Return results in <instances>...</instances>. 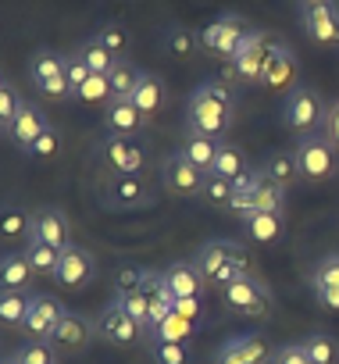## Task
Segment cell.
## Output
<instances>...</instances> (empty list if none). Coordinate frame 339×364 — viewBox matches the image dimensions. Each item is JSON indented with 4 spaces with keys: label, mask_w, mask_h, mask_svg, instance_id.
Instances as JSON below:
<instances>
[{
    "label": "cell",
    "mask_w": 339,
    "mask_h": 364,
    "mask_svg": "<svg viewBox=\"0 0 339 364\" xmlns=\"http://www.w3.org/2000/svg\"><path fill=\"white\" fill-rule=\"evenodd\" d=\"M300 11V26L307 33V40L321 43V47H335L339 43V4H318V8H296Z\"/></svg>",
    "instance_id": "obj_16"
},
{
    "label": "cell",
    "mask_w": 339,
    "mask_h": 364,
    "mask_svg": "<svg viewBox=\"0 0 339 364\" xmlns=\"http://www.w3.org/2000/svg\"><path fill=\"white\" fill-rule=\"evenodd\" d=\"M311 282H328V286H339V254H325V257L314 264Z\"/></svg>",
    "instance_id": "obj_49"
},
{
    "label": "cell",
    "mask_w": 339,
    "mask_h": 364,
    "mask_svg": "<svg viewBox=\"0 0 339 364\" xmlns=\"http://www.w3.org/2000/svg\"><path fill=\"white\" fill-rule=\"evenodd\" d=\"M157 175H161V186L176 197H204V186H208V171L197 168L193 161L183 157V150L161 157L157 164Z\"/></svg>",
    "instance_id": "obj_8"
},
{
    "label": "cell",
    "mask_w": 339,
    "mask_h": 364,
    "mask_svg": "<svg viewBox=\"0 0 339 364\" xmlns=\"http://www.w3.org/2000/svg\"><path fill=\"white\" fill-rule=\"evenodd\" d=\"M93 275H97L93 254H90L86 247H79V243H68V247L61 250V264H58V272H54V282H58L61 289H68V293H79V289H86V286L93 282Z\"/></svg>",
    "instance_id": "obj_12"
},
{
    "label": "cell",
    "mask_w": 339,
    "mask_h": 364,
    "mask_svg": "<svg viewBox=\"0 0 339 364\" xmlns=\"http://www.w3.org/2000/svg\"><path fill=\"white\" fill-rule=\"evenodd\" d=\"M29 79H33V86L65 79V54H58V50H50V47L33 50V54H29Z\"/></svg>",
    "instance_id": "obj_28"
},
{
    "label": "cell",
    "mask_w": 339,
    "mask_h": 364,
    "mask_svg": "<svg viewBox=\"0 0 339 364\" xmlns=\"http://www.w3.org/2000/svg\"><path fill=\"white\" fill-rule=\"evenodd\" d=\"M296 161H300V175L307 182H325L339 175V146L325 136V132H311L296 139Z\"/></svg>",
    "instance_id": "obj_6"
},
{
    "label": "cell",
    "mask_w": 339,
    "mask_h": 364,
    "mask_svg": "<svg viewBox=\"0 0 339 364\" xmlns=\"http://www.w3.org/2000/svg\"><path fill=\"white\" fill-rule=\"evenodd\" d=\"M132 104H136L146 118H154L157 111H164V104H168V86H164V79L154 75V72H143V79H139V86H136V93H132Z\"/></svg>",
    "instance_id": "obj_26"
},
{
    "label": "cell",
    "mask_w": 339,
    "mask_h": 364,
    "mask_svg": "<svg viewBox=\"0 0 339 364\" xmlns=\"http://www.w3.org/2000/svg\"><path fill=\"white\" fill-rule=\"evenodd\" d=\"M197 332H200L197 321H190V318H183L179 311H172V314H168V318L150 332V336H154V339H168V343H190ZM150 336H146V339H150Z\"/></svg>",
    "instance_id": "obj_34"
},
{
    "label": "cell",
    "mask_w": 339,
    "mask_h": 364,
    "mask_svg": "<svg viewBox=\"0 0 339 364\" xmlns=\"http://www.w3.org/2000/svg\"><path fill=\"white\" fill-rule=\"evenodd\" d=\"M58 150H61V132H58V129L50 125V129H47V132H43V136H40V139H36V143L29 146V157L50 161V157H54Z\"/></svg>",
    "instance_id": "obj_48"
},
{
    "label": "cell",
    "mask_w": 339,
    "mask_h": 364,
    "mask_svg": "<svg viewBox=\"0 0 339 364\" xmlns=\"http://www.w3.org/2000/svg\"><path fill=\"white\" fill-rule=\"evenodd\" d=\"M146 353L154 364H190V343H168V339H146Z\"/></svg>",
    "instance_id": "obj_37"
},
{
    "label": "cell",
    "mask_w": 339,
    "mask_h": 364,
    "mask_svg": "<svg viewBox=\"0 0 339 364\" xmlns=\"http://www.w3.org/2000/svg\"><path fill=\"white\" fill-rule=\"evenodd\" d=\"M268 47H271V36L264 29H250V36L243 40L240 54L225 65V79L229 82H240V86H261Z\"/></svg>",
    "instance_id": "obj_7"
},
{
    "label": "cell",
    "mask_w": 339,
    "mask_h": 364,
    "mask_svg": "<svg viewBox=\"0 0 339 364\" xmlns=\"http://www.w3.org/2000/svg\"><path fill=\"white\" fill-rule=\"evenodd\" d=\"M257 211H268V215H286V190L279 186V182H271L261 168H257V182L250 190V215ZM247 215V218H250Z\"/></svg>",
    "instance_id": "obj_23"
},
{
    "label": "cell",
    "mask_w": 339,
    "mask_h": 364,
    "mask_svg": "<svg viewBox=\"0 0 339 364\" xmlns=\"http://www.w3.org/2000/svg\"><path fill=\"white\" fill-rule=\"evenodd\" d=\"M93 157L104 164L107 175H146V168H150V150L136 136L104 132L93 146Z\"/></svg>",
    "instance_id": "obj_4"
},
{
    "label": "cell",
    "mask_w": 339,
    "mask_h": 364,
    "mask_svg": "<svg viewBox=\"0 0 339 364\" xmlns=\"http://www.w3.org/2000/svg\"><path fill=\"white\" fill-rule=\"evenodd\" d=\"M15 357H18L22 364H58V350H54L47 339H26V343L15 350Z\"/></svg>",
    "instance_id": "obj_41"
},
{
    "label": "cell",
    "mask_w": 339,
    "mask_h": 364,
    "mask_svg": "<svg viewBox=\"0 0 339 364\" xmlns=\"http://www.w3.org/2000/svg\"><path fill=\"white\" fill-rule=\"evenodd\" d=\"M303 346V353L314 364H339V339L328 332H307L303 339H296Z\"/></svg>",
    "instance_id": "obj_32"
},
{
    "label": "cell",
    "mask_w": 339,
    "mask_h": 364,
    "mask_svg": "<svg viewBox=\"0 0 339 364\" xmlns=\"http://www.w3.org/2000/svg\"><path fill=\"white\" fill-rule=\"evenodd\" d=\"M26 254H29V264L36 268V275H50V279H54V272H58V264H61V250H58V247L40 243V240H29V243H26Z\"/></svg>",
    "instance_id": "obj_38"
},
{
    "label": "cell",
    "mask_w": 339,
    "mask_h": 364,
    "mask_svg": "<svg viewBox=\"0 0 339 364\" xmlns=\"http://www.w3.org/2000/svg\"><path fill=\"white\" fill-rule=\"evenodd\" d=\"M193 261H197L200 275L208 279V286H215L218 293L229 282H236L240 275H250L254 272L250 254L240 243H232V240H208V243H200L197 254H193Z\"/></svg>",
    "instance_id": "obj_1"
},
{
    "label": "cell",
    "mask_w": 339,
    "mask_h": 364,
    "mask_svg": "<svg viewBox=\"0 0 339 364\" xmlns=\"http://www.w3.org/2000/svg\"><path fill=\"white\" fill-rule=\"evenodd\" d=\"M26 107V100H22V93H18V86L11 82V79H4L0 82V129H11V122L18 118V111Z\"/></svg>",
    "instance_id": "obj_40"
},
{
    "label": "cell",
    "mask_w": 339,
    "mask_h": 364,
    "mask_svg": "<svg viewBox=\"0 0 339 364\" xmlns=\"http://www.w3.org/2000/svg\"><path fill=\"white\" fill-rule=\"evenodd\" d=\"M247 36H250V22L243 15H236V11H225V15H218L215 22H208L200 29V47L211 58H218V61L229 65L240 54V47H243Z\"/></svg>",
    "instance_id": "obj_5"
},
{
    "label": "cell",
    "mask_w": 339,
    "mask_h": 364,
    "mask_svg": "<svg viewBox=\"0 0 339 364\" xmlns=\"http://www.w3.org/2000/svg\"><path fill=\"white\" fill-rule=\"evenodd\" d=\"M314 289V300L325 307V311H339V286H328V282H311Z\"/></svg>",
    "instance_id": "obj_52"
},
{
    "label": "cell",
    "mask_w": 339,
    "mask_h": 364,
    "mask_svg": "<svg viewBox=\"0 0 339 364\" xmlns=\"http://www.w3.org/2000/svg\"><path fill=\"white\" fill-rule=\"evenodd\" d=\"M29 240H40V243H50V247L65 250L72 243V225H68V218L58 208H36L33 211V232H29Z\"/></svg>",
    "instance_id": "obj_19"
},
{
    "label": "cell",
    "mask_w": 339,
    "mask_h": 364,
    "mask_svg": "<svg viewBox=\"0 0 339 364\" xmlns=\"http://www.w3.org/2000/svg\"><path fill=\"white\" fill-rule=\"evenodd\" d=\"M164 279H168V289L176 293V300L179 296H204V289H208V279L200 275V268H197L193 257L172 261V264L164 268Z\"/></svg>",
    "instance_id": "obj_21"
},
{
    "label": "cell",
    "mask_w": 339,
    "mask_h": 364,
    "mask_svg": "<svg viewBox=\"0 0 339 364\" xmlns=\"http://www.w3.org/2000/svg\"><path fill=\"white\" fill-rule=\"evenodd\" d=\"M139 79H143V68H136L129 58H122V61L111 68V75H107V82H111V100H132Z\"/></svg>",
    "instance_id": "obj_31"
},
{
    "label": "cell",
    "mask_w": 339,
    "mask_h": 364,
    "mask_svg": "<svg viewBox=\"0 0 339 364\" xmlns=\"http://www.w3.org/2000/svg\"><path fill=\"white\" fill-rule=\"evenodd\" d=\"M318 4H332V0H296V8H318Z\"/></svg>",
    "instance_id": "obj_54"
},
{
    "label": "cell",
    "mask_w": 339,
    "mask_h": 364,
    "mask_svg": "<svg viewBox=\"0 0 339 364\" xmlns=\"http://www.w3.org/2000/svg\"><path fill=\"white\" fill-rule=\"evenodd\" d=\"M50 129V118H47V111L40 107V104H33V100H26V107L18 111V118L11 122V129L4 132L8 139H11V146H18L22 154H29V146L43 136Z\"/></svg>",
    "instance_id": "obj_17"
},
{
    "label": "cell",
    "mask_w": 339,
    "mask_h": 364,
    "mask_svg": "<svg viewBox=\"0 0 339 364\" xmlns=\"http://www.w3.org/2000/svg\"><path fill=\"white\" fill-rule=\"evenodd\" d=\"M176 311L197 325H204V296H179L176 300Z\"/></svg>",
    "instance_id": "obj_51"
},
{
    "label": "cell",
    "mask_w": 339,
    "mask_h": 364,
    "mask_svg": "<svg viewBox=\"0 0 339 364\" xmlns=\"http://www.w3.org/2000/svg\"><path fill=\"white\" fill-rule=\"evenodd\" d=\"M0 364H22V360H18V357L11 353V357H4V360H0Z\"/></svg>",
    "instance_id": "obj_55"
},
{
    "label": "cell",
    "mask_w": 339,
    "mask_h": 364,
    "mask_svg": "<svg viewBox=\"0 0 339 364\" xmlns=\"http://www.w3.org/2000/svg\"><path fill=\"white\" fill-rule=\"evenodd\" d=\"M143 275H146V268H139V264H122V268L114 272V296L139 293V289H143Z\"/></svg>",
    "instance_id": "obj_43"
},
{
    "label": "cell",
    "mask_w": 339,
    "mask_h": 364,
    "mask_svg": "<svg viewBox=\"0 0 339 364\" xmlns=\"http://www.w3.org/2000/svg\"><path fill=\"white\" fill-rule=\"evenodd\" d=\"M114 300H118V304H122V307H125V311H129V314L150 332V296H146L143 289H139V293H129V296H114Z\"/></svg>",
    "instance_id": "obj_46"
},
{
    "label": "cell",
    "mask_w": 339,
    "mask_h": 364,
    "mask_svg": "<svg viewBox=\"0 0 339 364\" xmlns=\"http://www.w3.org/2000/svg\"><path fill=\"white\" fill-rule=\"evenodd\" d=\"M150 125V118L132 104V100H111L104 107V132H114V136H136Z\"/></svg>",
    "instance_id": "obj_20"
},
{
    "label": "cell",
    "mask_w": 339,
    "mask_h": 364,
    "mask_svg": "<svg viewBox=\"0 0 339 364\" xmlns=\"http://www.w3.org/2000/svg\"><path fill=\"white\" fill-rule=\"evenodd\" d=\"M222 300H225V307H232V311H240L247 318H264L271 311V289L254 272L250 275H240L236 282H229L222 289Z\"/></svg>",
    "instance_id": "obj_11"
},
{
    "label": "cell",
    "mask_w": 339,
    "mask_h": 364,
    "mask_svg": "<svg viewBox=\"0 0 339 364\" xmlns=\"http://www.w3.org/2000/svg\"><path fill=\"white\" fill-rule=\"evenodd\" d=\"M321 132L339 146V100H332V104H328V114H325V129H321Z\"/></svg>",
    "instance_id": "obj_53"
},
{
    "label": "cell",
    "mask_w": 339,
    "mask_h": 364,
    "mask_svg": "<svg viewBox=\"0 0 339 364\" xmlns=\"http://www.w3.org/2000/svg\"><path fill=\"white\" fill-rule=\"evenodd\" d=\"M275 350L261 343V336H232L218 346L215 364H271Z\"/></svg>",
    "instance_id": "obj_18"
},
{
    "label": "cell",
    "mask_w": 339,
    "mask_h": 364,
    "mask_svg": "<svg viewBox=\"0 0 339 364\" xmlns=\"http://www.w3.org/2000/svg\"><path fill=\"white\" fill-rule=\"evenodd\" d=\"M61 318H65V304L54 293H33V304H29V314H26L22 332L29 339H50Z\"/></svg>",
    "instance_id": "obj_15"
},
{
    "label": "cell",
    "mask_w": 339,
    "mask_h": 364,
    "mask_svg": "<svg viewBox=\"0 0 339 364\" xmlns=\"http://www.w3.org/2000/svg\"><path fill=\"white\" fill-rule=\"evenodd\" d=\"M261 171H264V175H268L271 182H279L282 190L296 186V182L303 178V175H300V161H296V150H271V154L264 157Z\"/></svg>",
    "instance_id": "obj_25"
},
{
    "label": "cell",
    "mask_w": 339,
    "mask_h": 364,
    "mask_svg": "<svg viewBox=\"0 0 339 364\" xmlns=\"http://www.w3.org/2000/svg\"><path fill=\"white\" fill-rule=\"evenodd\" d=\"M93 40L104 47V50H111L118 61L122 58H129V47H132V36H129V29L122 26V22H104V26H97V33H93Z\"/></svg>",
    "instance_id": "obj_36"
},
{
    "label": "cell",
    "mask_w": 339,
    "mask_h": 364,
    "mask_svg": "<svg viewBox=\"0 0 339 364\" xmlns=\"http://www.w3.org/2000/svg\"><path fill=\"white\" fill-rule=\"evenodd\" d=\"M200 90H204L208 97H215L218 104L236 107V82H229V79H204V82H200Z\"/></svg>",
    "instance_id": "obj_47"
},
{
    "label": "cell",
    "mask_w": 339,
    "mask_h": 364,
    "mask_svg": "<svg viewBox=\"0 0 339 364\" xmlns=\"http://www.w3.org/2000/svg\"><path fill=\"white\" fill-rule=\"evenodd\" d=\"M286 232V215H268V211H257L250 218H243V236L254 240V243H279Z\"/></svg>",
    "instance_id": "obj_27"
},
{
    "label": "cell",
    "mask_w": 339,
    "mask_h": 364,
    "mask_svg": "<svg viewBox=\"0 0 339 364\" xmlns=\"http://www.w3.org/2000/svg\"><path fill=\"white\" fill-rule=\"evenodd\" d=\"M282 125L296 136H311V132H321L325 129V114H328V104L321 100V93L307 82H296L289 93H282Z\"/></svg>",
    "instance_id": "obj_3"
},
{
    "label": "cell",
    "mask_w": 339,
    "mask_h": 364,
    "mask_svg": "<svg viewBox=\"0 0 339 364\" xmlns=\"http://www.w3.org/2000/svg\"><path fill=\"white\" fill-rule=\"evenodd\" d=\"M218 146H222V139L204 136V132H193V129H186V136H183V143H179L183 157L193 161L197 168H204L208 175H211V168H215V161H218Z\"/></svg>",
    "instance_id": "obj_24"
},
{
    "label": "cell",
    "mask_w": 339,
    "mask_h": 364,
    "mask_svg": "<svg viewBox=\"0 0 339 364\" xmlns=\"http://www.w3.org/2000/svg\"><path fill=\"white\" fill-rule=\"evenodd\" d=\"M75 100L107 107V104H111V82H107V75H90V82H86V86L75 93Z\"/></svg>",
    "instance_id": "obj_45"
},
{
    "label": "cell",
    "mask_w": 339,
    "mask_h": 364,
    "mask_svg": "<svg viewBox=\"0 0 339 364\" xmlns=\"http://www.w3.org/2000/svg\"><path fill=\"white\" fill-rule=\"evenodd\" d=\"M29 304H33V293L26 289H0V321H4V328H22Z\"/></svg>",
    "instance_id": "obj_30"
},
{
    "label": "cell",
    "mask_w": 339,
    "mask_h": 364,
    "mask_svg": "<svg viewBox=\"0 0 339 364\" xmlns=\"http://www.w3.org/2000/svg\"><path fill=\"white\" fill-rule=\"evenodd\" d=\"M161 43H164V54L168 58H193V54L204 50L200 47V33L190 29V26H168Z\"/></svg>",
    "instance_id": "obj_29"
},
{
    "label": "cell",
    "mask_w": 339,
    "mask_h": 364,
    "mask_svg": "<svg viewBox=\"0 0 339 364\" xmlns=\"http://www.w3.org/2000/svg\"><path fill=\"white\" fill-rule=\"evenodd\" d=\"M243 171H250V164H247V154H243L236 143L222 139V146H218V161H215L211 175H222V178H232V182H236Z\"/></svg>",
    "instance_id": "obj_35"
},
{
    "label": "cell",
    "mask_w": 339,
    "mask_h": 364,
    "mask_svg": "<svg viewBox=\"0 0 339 364\" xmlns=\"http://www.w3.org/2000/svg\"><path fill=\"white\" fill-rule=\"evenodd\" d=\"M33 279H36V268L29 264L26 250H8L0 257V289H26L29 293Z\"/></svg>",
    "instance_id": "obj_22"
},
{
    "label": "cell",
    "mask_w": 339,
    "mask_h": 364,
    "mask_svg": "<svg viewBox=\"0 0 339 364\" xmlns=\"http://www.w3.org/2000/svg\"><path fill=\"white\" fill-rule=\"evenodd\" d=\"M93 336H97V328H93L90 318H82L75 311H65V318L58 321V328H54V336L47 343L58 350V357H79V353L90 350Z\"/></svg>",
    "instance_id": "obj_13"
},
{
    "label": "cell",
    "mask_w": 339,
    "mask_h": 364,
    "mask_svg": "<svg viewBox=\"0 0 339 364\" xmlns=\"http://www.w3.org/2000/svg\"><path fill=\"white\" fill-rule=\"evenodd\" d=\"M229 125H232V107L218 104L215 97H208L197 86L190 93V104H186V129L204 132V136H215V139H225Z\"/></svg>",
    "instance_id": "obj_9"
},
{
    "label": "cell",
    "mask_w": 339,
    "mask_h": 364,
    "mask_svg": "<svg viewBox=\"0 0 339 364\" xmlns=\"http://www.w3.org/2000/svg\"><path fill=\"white\" fill-rule=\"evenodd\" d=\"M0 232H4V240H29L33 232V211H26L18 200H8L4 204V218H0Z\"/></svg>",
    "instance_id": "obj_33"
},
{
    "label": "cell",
    "mask_w": 339,
    "mask_h": 364,
    "mask_svg": "<svg viewBox=\"0 0 339 364\" xmlns=\"http://www.w3.org/2000/svg\"><path fill=\"white\" fill-rule=\"evenodd\" d=\"M271 364H314V360L303 353V346H300V343H286V346H279V350H275Z\"/></svg>",
    "instance_id": "obj_50"
},
{
    "label": "cell",
    "mask_w": 339,
    "mask_h": 364,
    "mask_svg": "<svg viewBox=\"0 0 339 364\" xmlns=\"http://www.w3.org/2000/svg\"><path fill=\"white\" fill-rule=\"evenodd\" d=\"M97 204L111 215H129L157 204V190L146 175H107L97 190Z\"/></svg>",
    "instance_id": "obj_2"
},
{
    "label": "cell",
    "mask_w": 339,
    "mask_h": 364,
    "mask_svg": "<svg viewBox=\"0 0 339 364\" xmlns=\"http://www.w3.org/2000/svg\"><path fill=\"white\" fill-rule=\"evenodd\" d=\"M93 328H97V336H100L104 343H111V346H136L139 339H146V328H143L118 300H111V304H104V307L97 311Z\"/></svg>",
    "instance_id": "obj_10"
},
{
    "label": "cell",
    "mask_w": 339,
    "mask_h": 364,
    "mask_svg": "<svg viewBox=\"0 0 339 364\" xmlns=\"http://www.w3.org/2000/svg\"><path fill=\"white\" fill-rule=\"evenodd\" d=\"M296 72H300V65H296V54H293V50H289L282 40H271V47H268V58H264V75H261V86L289 93V90L296 86Z\"/></svg>",
    "instance_id": "obj_14"
},
{
    "label": "cell",
    "mask_w": 339,
    "mask_h": 364,
    "mask_svg": "<svg viewBox=\"0 0 339 364\" xmlns=\"http://www.w3.org/2000/svg\"><path fill=\"white\" fill-rule=\"evenodd\" d=\"M75 50L82 54V61L90 65V72H93V75H111V68L118 65V58H114L111 50H104V47H100L93 36H90V40H82Z\"/></svg>",
    "instance_id": "obj_39"
},
{
    "label": "cell",
    "mask_w": 339,
    "mask_h": 364,
    "mask_svg": "<svg viewBox=\"0 0 339 364\" xmlns=\"http://www.w3.org/2000/svg\"><path fill=\"white\" fill-rule=\"evenodd\" d=\"M204 200L218 211H229L232 208V178H222V175H208V186H204Z\"/></svg>",
    "instance_id": "obj_42"
},
{
    "label": "cell",
    "mask_w": 339,
    "mask_h": 364,
    "mask_svg": "<svg viewBox=\"0 0 339 364\" xmlns=\"http://www.w3.org/2000/svg\"><path fill=\"white\" fill-rule=\"evenodd\" d=\"M90 65L82 61V54L79 50H68L65 54V79H68V86H72V93H79L86 82H90Z\"/></svg>",
    "instance_id": "obj_44"
}]
</instances>
